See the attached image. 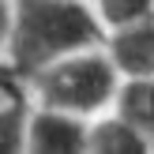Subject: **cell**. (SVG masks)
<instances>
[{"mask_svg":"<svg viewBox=\"0 0 154 154\" xmlns=\"http://www.w3.org/2000/svg\"><path fill=\"white\" fill-rule=\"evenodd\" d=\"M109 38V26L90 0H15L8 68L23 83L45 64L98 49Z\"/></svg>","mask_w":154,"mask_h":154,"instance_id":"1","label":"cell"},{"mask_svg":"<svg viewBox=\"0 0 154 154\" xmlns=\"http://www.w3.org/2000/svg\"><path fill=\"white\" fill-rule=\"evenodd\" d=\"M26 83L34 90L38 105L68 109V113H79V117L94 120L117 102V90L124 83V75L117 72L105 45H98V49H83V53H72V57H60L53 64H45Z\"/></svg>","mask_w":154,"mask_h":154,"instance_id":"2","label":"cell"},{"mask_svg":"<svg viewBox=\"0 0 154 154\" xmlns=\"http://www.w3.org/2000/svg\"><path fill=\"white\" fill-rule=\"evenodd\" d=\"M26 150L30 154H87L90 150V117L53 109V105L30 109Z\"/></svg>","mask_w":154,"mask_h":154,"instance_id":"3","label":"cell"},{"mask_svg":"<svg viewBox=\"0 0 154 154\" xmlns=\"http://www.w3.org/2000/svg\"><path fill=\"white\" fill-rule=\"evenodd\" d=\"M105 53L113 57V64L124 79L154 75V15L128 23V26H113L105 38Z\"/></svg>","mask_w":154,"mask_h":154,"instance_id":"4","label":"cell"},{"mask_svg":"<svg viewBox=\"0 0 154 154\" xmlns=\"http://www.w3.org/2000/svg\"><path fill=\"white\" fill-rule=\"evenodd\" d=\"M150 135L113 109V117L90 120V154H147Z\"/></svg>","mask_w":154,"mask_h":154,"instance_id":"5","label":"cell"},{"mask_svg":"<svg viewBox=\"0 0 154 154\" xmlns=\"http://www.w3.org/2000/svg\"><path fill=\"white\" fill-rule=\"evenodd\" d=\"M0 79L11 87L15 75L0 72ZM26 124H30V98L23 87H11V98H8V105L0 109V154H19L26 150Z\"/></svg>","mask_w":154,"mask_h":154,"instance_id":"6","label":"cell"},{"mask_svg":"<svg viewBox=\"0 0 154 154\" xmlns=\"http://www.w3.org/2000/svg\"><path fill=\"white\" fill-rule=\"evenodd\" d=\"M113 109L120 117H128L132 124H139L143 132L154 139V75H143V79H124L117 90V102Z\"/></svg>","mask_w":154,"mask_h":154,"instance_id":"7","label":"cell"},{"mask_svg":"<svg viewBox=\"0 0 154 154\" xmlns=\"http://www.w3.org/2000/svg\"><path fill=\"white\" fill-rule=\"evenodd\" d=\"M98 15L105 19V26H128V23H139L154 15V0H94Z\"/></svg>","mask_w":154,"mask_h":154,"instance_id":"8","label":"cell"},{"mask_svg":"<svg viewBox=\"0 0 154 154\" xmlns=\"http://www.w3.org/2000/svg\"><path fill=\"white\" fill-rule=\"evenodd\" d=\"M11 19H15V0H0V53H8V42H11Z\"/></svg>","mask_w":154,"mask_h":154,"instance_id":"9","label":"cell"}]
</instances>
